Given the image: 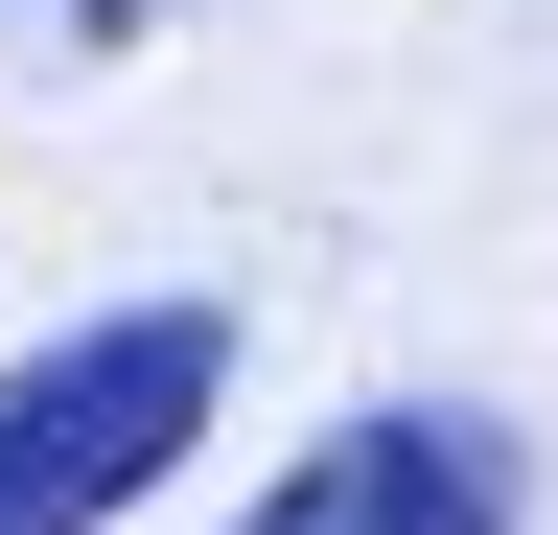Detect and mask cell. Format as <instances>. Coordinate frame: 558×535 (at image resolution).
Returning a JSON list of instances; mask_svg holds the SVG:
<instances>
[{
  "label": "cell",
  "mask_w": 558,
  "mask_h": 535,
  "mask_svg": "<svg viewBox=\"0 0 558 535\" xmlns=\"http://www.w3.org/2000/svg\"><path fill=\"white\" fill-rule=\"evenodd\" d=\"M209 420H233V303H94L0 350V535H117Z\"/></svg>",
  "instance_id": "obj_1"
},
{
  "label": "cell",
  "mask_w": 558,
  "mask_h": 535,
  "mask_svg": "<svg viewBox=\"0 0 558 535\" xmlns=\"http://www.w3.org/2000/svg\"><path fill=\"white\" fill-rule=\"evenodd\" d=\"M233 535H535V442L488 420V396H373V420H326L303 465H256Z\"/></svg>",
  "instance_id": "obj_2"
},
{
  "label": "cell",
  "mask_w": 558,
  "mask_h": 535,
  "mask_svg": "<svg viewBox=\"0 0 558 535\" xmlns=\"http://www.w3.org/2000/svg\"><path fill=\"white\" fill-rule=\"evenodd\" d=\"M24 24H47V47H140L163 0H24Z\"/></svg>",
  "instance_id": "obj_3"
}]
</instances>
